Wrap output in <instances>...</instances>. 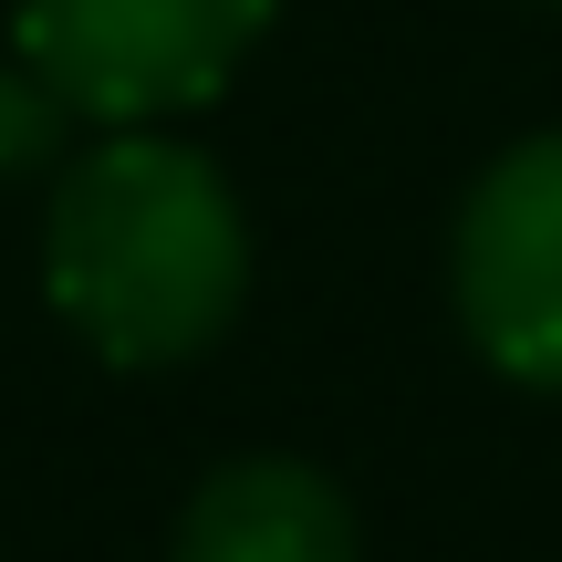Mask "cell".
<instances>
[{"mask_svg":"<svg viewBox=\"0 0 562 562\" xmlns=\"http://www.w3.org/2000/svg\"><path fill=\"white\" fill-rule=\"evenodd\" d=\"M53 302L94 355L115 364H178L229 334L240 313V199L220 167L167 136H104L63 167L53 229H42Z\"/></svg>","mask_w":562,"mask_h":562,"instance_id":"obj_1","label":"cell"},{"mask_svg":"<svg viewBox=\"0 0 562 562\" xmlns=\"http://www.w3.org/2000/svg\"><path fill=\"white\" fill-rule=\"evenodd\" d=\"M271 0H21V74L94 125L209 104L261 42Z\"/></svg>","mask_w":562,"mask_h":562,"instance_id":"obj_2","label":"cell"},{"mask_svg":"<svg viewBox=\"0 0 562 562\" xmlns=\"http://www.w3.org/2000/svg\"><path fill=\"white\" fill-rule=\"evenodd\" d=\"M459 323L501 375L562 396V136H531L459 209Z\"/></svg>","mask_w":562,"mask_h":562,"instance_id":"obj_3","label":"cell"},{"mask_svg":"<svg viewBox=\"0 0 562 562\" xmlns=\"http://www.w3.org/2000/svg\"><path fill=\"white\" fill-rule=\"evenodd\" d=\"M178 562H355V510L302 459H229L188 501Z\"/></svg>","mask_w":562,"mask_h":562,"instance_id":"obj_4","label":"cell"}]
</instances>
